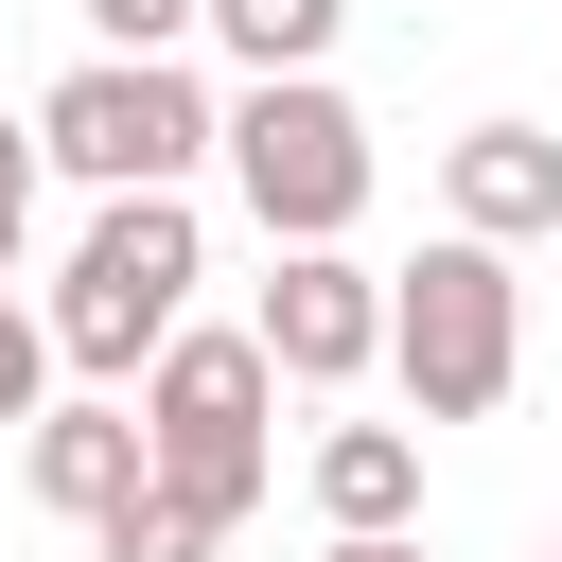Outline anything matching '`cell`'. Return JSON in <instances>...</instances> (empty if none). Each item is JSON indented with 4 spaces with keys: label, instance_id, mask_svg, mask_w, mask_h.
Masks as SVG:
<instances>
[{
    "label": "cell",
    "instance_id": "obj_1",
    "mask_svg": "<svg viewBox=\"0 0 562 562\" xmlns=\"http://www.w3.org/2000/svg\"><path fill=\"white\" fill-rule=\"evenodd\" d=\"M193 281H211V228H193V193H88V246H70V281L35 299V316H53V369H88V386H140V351L193 316Z\"/></svg>",
    "mask_w": 562,
    "mask_h": 562
},
{
    "label": "cell",
    "instance_id": "obj_2",
    "mask_svg": "<svg viewBox=\"0 0 562 562\" xmlns=\"http://www.w3.org/2000/svg\"><path fill=\"white\" fill-rule=\"evenodd\" d=\"M386 386H404V422H492L527 386V281H509V246L439 228L422 263H386Z\"/></svg>",
    "mask_w": 562,
    "mask_h": 562
},
{
    "label": "cell",
    "instance_id": "obj_3",
    "mask_svg": "<svg viewBox=\"0 0 562 562\" xmlns=\"http://www.w3.org/2000/svg\"><path fill=\"white\" fill-rule=\"evenodd\" d=\"M263 404H281L263 334H193V316H176V334L140 351V474H158V492H193L211 527H246V509H263V474H281Z\"/></svg>",
    "mask_w": 562,
    "mask_h": 562
},
{
    "label": "cell",
    "instance_id": "obj_4",
    "mask_svg": "<svg viewBox=\"0 0 562 562\" xmlns=\"http://www.w3.org/2000/svg\"><path fill=\"white\" fill-rule=\"evenodd\" d=\"M211 158H228L263 246H334L369 211V123L334 70H246V105H211Z\"/></svg>",
    "mask_w": 562,
    "mask_h": 562
},
{
    "label": "cell",
    "instance_id": "obj_5",
    "mask_svg": "<svg viewBox=\"0 0 562 562\" xmlns=\"http://www.w3.org/2000/svg\"><path fill=\"white\" fill-rule=\"evenodd\" d=\"M35 176H88V193H193L211 176V88L176 53H88L53 105H35Z\"/></svg>",
    "mask_w": 562,
    "mask_h": 562
},
{
    "label": "cell",
    "instance_id": "obj_6",
    "mask_svg": "<svg viewBox=\"0 0 562 562\" xmlns=\"http://www.w3.org/2000/svg\"><path fill=\"white\" fill-rule=\"evenodd\" d=\"M263 369L281 386H369L386 369V263H351V228L334 246H263Z\"/></svg>",
    "mask_w": 562,
    "mask_h": 562
},
{
    "label": "cell",
    "instance_id": "obj_7",
    "mask_svg": "<svg viewBox=\"0 0 562 562\" xmlns=\"http://www.w3.org/2000/svg\"><path fill=\"white\" fill-rule=\"evenodd\" d=\"M439 228L544 246V228H562V140H544V123H457V140H439Z\"/></svg>",
    "mask_w": 562,
    "mask_h": 562
},
{
    "label": "cell",
    "instance_id": "obj_8",
    "mask_svg": "<svg viewBox=\"0 0 562 562\" xmlns=\"http://www.w3.org/2000/svg\"><path fill=\"white\" fill-rule=\"evenodd\" d=\"M18 474H35V509L88 527V509L140 474V404H35V422H18Z\"/></svg>",
    "mask_w": 562,
    "mask_h": 562
},
{
    "label": "cell",
    "instance_id": "obj_9",
    "mask_svg": "<svg viewBox=\"0 0 562 562\" xmlns=\"http://www.w3.org/2000/svg\"><path fill=\"white\" fill-rule=\"evenodd\" d=\"M316 509L334 527H422V422H334L316 439Z\"/></svg>",
    "mask_w": 562,
    "mask_h": 562
},
{
    "label": "cell",
    "instance_id": "obj_10",
    "mask_svg": "<svg viewBox=\"0 0 562 562\" xmlns=\"http://www.w3.org/2000/svg\"><path fill=\"white\" fill-rule=\"evenodd\" d=\"M88 544H105V562H211V544H228V527H211V509H193V492H158V474H123V492H105V509H88Z\"/></svg>",
    "mask_w": 562,
    "mask_h": 562
},
{
    "label": "cell",
    "instance_id": "obj_11",
    "mask_svg": "<svg viewBox=\"0 0 562 562\" xmlns=\"http://www.w3.org/2000/svg\"><path fill=\"white\" fill-rule=\"evenodd\" d=\"M334 18L351 0H193V35H228L246 70H334Z\"/></svg>",
    "mask_w": 562,
    "mask_h": 562
},
{
    "label": "cell",
    "instance_id": "obj_12",
    "mask_svg": "<svg viewBox=\"0 0 562 562\" xmlns=\"http://www.w3.org/2000/svg\"><path fill=\"white\" fill-rule=\"evenodd\" d=\"M35 404H53V316L0 299V422H35Z\"/></svg>",
    "mask_w": 562,
    "mask_h": 562
},
{
    "label": "cell",
    "instance_id": "obj_13",
    "mask_svg": "<svg viewBox=\"0 0 562 562\" xmlns=\"http://www.w3.org/2000/svg\"><path fill=\"white\" fill-rule=\"evenodd\" d=\"M70 18H88V53H176L193 35V0H70Z\"/></svg>",
    "mask_w": 562,
    "mask_h": 562
},
{
    "label": "cell",
    "instance_id": "obj_14",
    "mask_svg": "<svg viewBox=\"0 0 562 562\" xmlns=\"http://www.w3.org/2000/svg\"><path fill=\"white\" fill-rule=\"evenodd\" d=\"M18 228H35V123H0V263H18Z\"/></svg>",
    "mask_w": 562,
    "mask_h": 562
},
{
    "label": "cell",
    "instance_id": "obj_15",
    "mask_svg": "<svg viewBox=\"0 0 562 562\" xmlns=\"http://www.w3.org/2000/svg\"><path fill=\"white\" fill-rule=\"evenodd\" d=\"M334 562H422V527H334Z\"/></svg>",
    "mask_w": 562,
    "mask_h": 562
},
{
    "label": "cell",
    "instance_id": "obj_16",
    "mask_svg": "<svg viewBox=\"0 0 562 562\" xmlns=\"http://www.w3.org/2000/svg\"><path fill=\"white\" fill-rule=\"evenodd\" d=\"M544 246H562V228H544Z\"/></svg>",
    "mask_w": 562,
    "mask_h": 562
}]
</instances>
